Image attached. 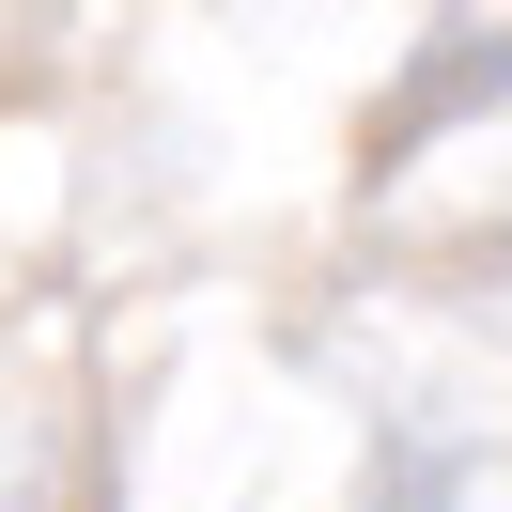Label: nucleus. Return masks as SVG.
I'll use <instances>...</instances> for the list:
<instances>
[]
</instances>
